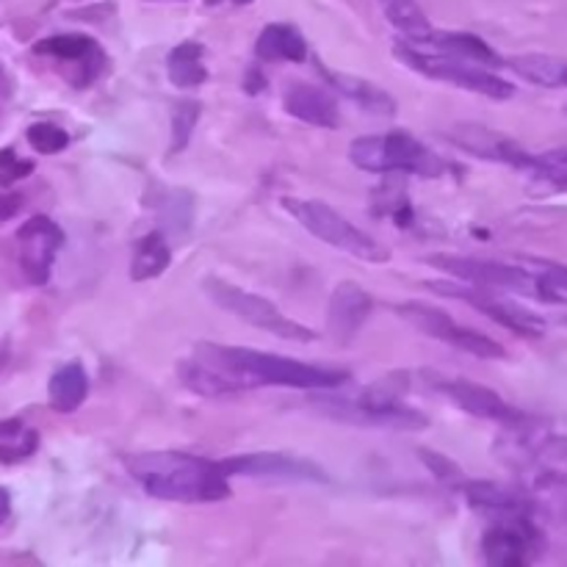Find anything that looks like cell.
<instances>
[{
  "instance_id": "6da1fadb",
  "label": "cell",
  "mask_w": 567,
  "mask_h": 567,
  "mask_svg": "<svg viewBox=\"0 0 567 567\" xmlns=\"http://www.w3.org/2000/svg\"><path fill=\"white\" fill-rule=\"evenodd\" d=\"M127 471L138 485L161 502L210 504L225 502L230 485L221 463L183 452H150L127 457Z\"/></svg>"
},
{
  "instance_id": "7a4b0ae2",
  "label": "cell",
  "mask_w": 567,
  "mask_h": 567,
  "mask_svg": "<svg viewBox=\"0 0 567 567\" xmlns=\"http://www.w3.org/2000/svg\"><path fill=\"white\" fill-rule=\"evenodd\" d=\"M203 358L219 365L241 391L260 385L299 388V391H336L347 385L349 374L341 369H321V365L302 363L293 358H280L269 352H252L238 347H216V343H197Z\"/></svg>"
},
{
  "instance_id": "3957f363",
  "label": "cell",
  "mask_w": 567,
  "mask_h": 567,
  "mask_svg": "<svg viewBox=\"0 0 567 567\" xmlns=\"http://www.w3.org/2000/svg\"><path fill=\"white\" fill-rule=\"evenodd\" d=\"M349 161L363 172H399V175L419 177H443L449 164L437 153H432L424 142L413 138L410 133H374V136H360L349 144Z\"/></svg>"
},
{
  "instance_id": "277c9868",
  "label": "cell",
  "mask_w": 567,
  "mask_h": 567,
  "mask_svg": "<svg viewBox=\"0 0 567 567\" xmlns=\"http://www.w3.org/2000/svg\"><path fill=\"white\" fill-rule=\"evenodd\" d=\"M282 208L299 221L308 233H313L319 241L330 244V247L341 249V252L352 255V258L363 260V264H385L388 249L382 247L377 238H371L369 233L360 230L358 225H352L349 219H343L336 208H330L327 203L319 199H297L286 197L282 199Z\"/></svg>"
},
{
  "instance_id": "5b68a950",
  "label": "cell",
  "mask_w": 567,
  "mask_h": 567,
  "mask_svg": "<svg viewBox=\"0 0 567 567\" xmlns=\"http://www.w3.org/2000/svg\"><path fill=\"white\" fill-rule=\"evenodd\" d=\"M205 293H208L210 302L219 305L221 310L238 316V319L258 327V330L271 332L275 338H282V341L308 343L316 338L313 330H308V327L299 324V321L288 319V316L280 313L269 299L258 297V293L252 291H244V288L233 286V282L221 280V277H208V280H205Z\"/></svg>"
},
{
  "instance_id": "8992f818",
  "label": "cell",
  "mask_w": 567,
  "mask_h": 567,
  "mask_svg": "<svg viewBox=\"0 0 567 567\" xmlns=\"http://www.w3.org/2000/svg\"><path fill=\"white\" fill-rule=\"evenodd\" d=\"M396 55L408 66H413L421 75H430L435 81H446L452 86L468 89V92L485 94L493 100H507L515 94V86L504 78L487 72V66L471 64V61L446 59V55L424 53V50L413 48V44H396Z\"/></svg>"
},
{
  "instance_id": "52a82bcc",
  "label": "cell",
  "mask_w": 567,
  "mask_h": 567,
  "mask_svg": "<svg viewBox=\"0 0 567 567\" xmlns=\"http://www.w3.org/2000/svg\"><path fill=\"white\" fill-rule=\"evenodd\" d=\"M396 313L402 316L408 324H413L415 330L424 332V336L452 343V347L463 349V352H468V354H476V358L496 360V358H504V354H507L498 341H493V338L482 336V332H476V330H465V327L457 324V321H454L446 310L432 308V305L404 302V305H399Z\"/></svg>"
},
{
  "instance_id": "ba28073f",
  "label": "cell",
  "mask_w": 567,
  "mask_h": 567,
  "mask_svg": "<svg viewBox=\"0 0 567 567\" xmlns=\"http://www.w3.org/2000/svg\"><path fill=\"white\" fill-rule=\"evenodd\" d=\"M430 264L437 266L441 271H446V275L457 277L460 282L465 280L471 282V286L480 288H504V291L540 297V282H537V277H532L526 269H518V266L498 264V260L454 258V255H437Z\"/></svg>"
},
{
  "instance_id": "9c48e42d",
  "label": "cell",
  "mask_w": 567,
  "mask_h": 567,
  "mask_svg": "<svg viewBox=\"0 0 567 567\" xmlns=\"http://www.w3.org/2000/svg\"><path fill=\"white\" fill-rule=\"evenodd\" d=\"M17 244H20V266L22 275L33 286H44L53 271V260L59 249L64 247V230L48 216H31L25 225L17 230Z\"/></svg>"
},
{
  "instance_id": "30bf717a",
  "label": "cell",
  "mask_w": 567,
  "mask_h": 567,
  "mask_svg": "<svg viewBox=\"0 0 567 567\" xmlns=\"http://www.w3.org/2000/svg\"><path fill=\"white\" fill-rule=\"evenodd\" d=\"M540 548V532L532 524V515L513 520H493L482 537V554L493 567H518L535 559Z\"/></svg>"
},
{
  "instance_id": "8fae6325",
  "label": "cell",
  "mask_w": 567,
  "mask_h": 567,
  "mask_svg": "<svg viewBox=\"0 0 567 567\" xmlns=\"http://www.w3.org/2000/svg\"><path fill=\"white\" fill-rule=\"evenodd\" d=\"M316 408L324 415L347 424L360 426H388V430H424L430 424L421 410L408 408L404 402L391 404V408H371V404L358 402V399H316Z\"/></svg>"
},
{
  "instance_id": "7c38bea8",
  "label": "cell",
  "mask_w": 567,
  "mask_h": 567,
  "mask_svg": "<svg viewBox=\"0 0 567 567\" xmlns=\"http://www.w3.org/2000/svg\"><path fill=\"white\" fill-rule=\"evenodd\" d=\"M221 468L227 476H277V480H291V482H319L327 485L330 476L324 474V468H319L316 463L302 457H293V454H280V452H260V454H238V457L219 460Z\"/></svg>"
},
{
  "instance_id": "4fadbf2b",
  "label": "cell",
  "mask_w": 567,
  "mask_h": 567,
  "mask_svg": "<svg viewBox=\"0 0 567 567\" xmlns=\"http://www.w3.org/2000/svg\"><path fill=\"white\" fill-rule=\"evenodd\" d=\"M435 388L443 393V396L452 399L460 410L476 415V419L498 421V424H507V426H524L532 421L529 415L520 413L518 408L507 404L496 391L480 385V382L443 380L441 377V380H435Z\"/></svg>"
},
{
  "instance_id": "5bb4252c",
  "label": "cell",
  "mask_w": 567,
  "mask_h": 567,
  "mask_svg": "<svg viewBox=\"0 0 567 567\" xmlns=\"http://www.w3.org/2000/svg\"><path fill=\"white\" fill-rule=\"evenodd\" d=\"M432 291L437 293H449V297H460L476 308L480 313H485L487 319H493L496 324L507 327V330L518 332L524 338H540L546 336V321L540 319L537 313H532L529 308H520L518 302H509V299H498L491 297L485 291H471V288H449V286H437V282H430Z\"/></svg>"
},
{
  "instance_id": "9a60e30c",
  "label": "cell",
  "mask_w": 567,
  "mask_h": 567,
  "mask_svg": "<svg viewBox=\"0 0 567 567\" xmlns=\"http://www.w3.org/2000/svg\"><path fill=\"white\" fill-rule=\"evenodd\" d=\"M33 53L59 61V64L78 66V86L92 83L94 75H100L105 66V53L100 50V44L94 39L83 37V33H55V37L37 42Z\"/></svg>"
},
{
  "instance_id": "2e32d148",
  "label": "cell",
  "mask_w": 567,
  "mask_h": 567,
  "mask_svg": "<svg viewBox=\"0 0 567 567\" xmlns=\"http://www.w3.org/2000/svg\"><path fill=\"white\" fill-rule=\"evenodd\" d=\"M452 138L463 150L480 155V158L502 161V164L515 166V169H526V172H535V175H543V161L537 158V155H529L520 144H515L513 138L498 136V133L487 131V127L460 125L457 131L452 133Z\"/></svg>"
},
{
  "instance_id": "e0dca14e",
  "label": "cell",
  "mask_w": 567,
  "mask_h": 567,
  "mask_svg": "<svg viewBox=\"0 0 567 567\" xmlns=\"http://www.w3.org/2000/svg\"><path fill=\"white\" fill-rule=\"evenodd\" d=\"M374 310V299L352 280L338 282L336 291H332L330 305H327V330L330 338L341 347H347L354 336L360 332V327L365 324V319Z\"/></svg>"
},
{
  "instance_id": "ac0fdd59",
  "label": "cell",
  "mask_w": 567,
  "mask_h": 567,
  "mask_svg": "<svg viewBox=\"0 0 567 567\" xmlns=\"http://www.w3.org/2000/svg\"><path fill=\"white\" fill-rule=\"evenodd\" d=\"M460 491L465 493L468 504L491 520H513L532 515V504L520 493L485 480H465Z\"/></svg>"
},
{
  "instance_id": "d6986e66",
  "label": "cell",
  "mask_w": 567,
  "mask_h": 567,
  "mask_svg": "<svg viewBox=\"0 0 567 567\" xmlns=\"http://www.w3.org/2000/svg\"><path fill=\"white\" fill-rule=\"evenodd\" d=\"M286 111L297 116L299 122H308L316 127H338L341 125V111H338L336 97L313 83L297 81L286 89Z\"/></svg>"
},
{
  "instance_id": "ffe728a7",
  "label": "cell",
  "mask_w": 567,
  "mask_h": 567,
  "mask_svg": "<svg viewBox=\"0 0 567 567\" xmlns=\"http://www.w3.org/2000/svg\"><path fill=\"white\" fill-rule=\"evenodd\" d=\"M413 48L424 50V53H435V55H446V59H457V61H471V64H482V66H502L507 64V59L496 53L487 42H482L480 37L474 33H435L432 31L430 39L424 42L413 44Z\"/></svg>"
},
{
  "instance_id": "44dd1931",
  "label": "cell",
  "mask_w": 567,
  "mask_h": 567,
  "mask_svg": "<svg viewBox=\"0 0 567 567\" xmlns=\"http://www.w3.org/2000/svg\"><path fill=\"white\" fill-rule=\"evenodd\" d=\"M181 380L188 391L199 393V396H233V393H241V388L225 374L216 363H210L208 358H203L199 352H194L192 358L181 363Z\"/></svg>"
},
{
  "instance_id": "7402d4cb",
  "label": "cell",
  "mask_w": 567,
  "mask_h": 567,
  "mask_svg": "<svg viewBox=\"0 0 567 567\" xmlns=\"http://www.w3.org/2000/svg\"><path fill=\"white\" fill-rule=\"evenodd\" d=\"M255 53L260 61H291V64H302L308 61V42L302 33L286 22H275L260 31L258 42H255Z\"/></svg>"
},
{
  "instance_id": "603a6c76",
  "label": "cell",
  "mask_w": 567,
  "mask_h": 567,
  "mask_svg": "<svg viewBox=\"0 0 567 567\" xmlns=\"http://www.w3.org/2000/svg\"><path fill=\"white\" fill-rule=\"evenodd\" d=\"M319 72L327 78L330 86H336L343 97H352L360 109L371 111V114H396V100L388 92H382L380 86H374L371 81L358 75H347V72L327 70L319 64Z\"/></svg>"
},
{
  "instance_id": "cb8c5ba5",
  "label": "cell",
  "mask_w": 567,
  "mask_h": 567,
  "mask_svg": "<svg viewBox=\"0 0 567 567\" xmlns=\"http://www.w3.org/2000/svg\"><path fill=\"white\" fill-rule=\"evenodd\" d=\"M89 396V377L81 363H66L50 377L48 382V402L55 413L70 415L86 402Z\"/></svg>"
},
{
  "instance_id": "d4e9b609",
  "label": "cell",
  "mask_w": 567,
  "mask_h": 567,
  "mask_svg": "<svg viewBox=\"0 0 567 567\" xmlns=\"http://www.w3.org/2000/svg\"><path fill=\"white\" fill-rule=\"evenodd\" d=\"M205 50L199 42H181L177 48L169 50L166 55V72L169 81L181 89H197L208 81V70H205Z\"/></svg>"
},
{
  "instance_id": "484cf974",
  "label": "cell",
  "mask_w": 567,
  "mask_h": 567,
  "mask_svg": "<svg viewBox=\"0 0 567 567\" xmlns=\"http://www.w3.org/2000/svg\"><path fill=\"white\" fill-rule=\"evenodd\" d=\"M172 264V249L166 244L164 233L155 230L147 233L144 238H138L136 249H133V258H131V280L144 282V280H153V277L164 275Z\"/></svg>"
},
{
  "instance_id": "4316f807",
  "label": "cell",
  "mask_w": 567,
  "mask_h": 567,
  "mask_svg": "<svg viewBox=\"0 0 567 567\" xmlns=\"http://www.w3.org/2000/svg\"><path fill=\"white\" fill-rule=\"evenodd\" d=\"M382 11H385L388 22H391L396 31L404 33V39H410L413 44L424 42L432 37V25L426 20V14L421 11V6L415 0H380Z\"/></svg>"
},
{
  "instance_id": "83f0119b",
  "label": "cell",
  "mask_w": 567,
  "mask_h": 567,
  "mask_svg": "<svg viewBox=\"0 0 567 567\" xmlns=\"http://www.w3.org/2000/svg\"><path fill=\"white\" fill-rule=\"evenodd\" d=\"M39 446L37 430L25 426L22 421L11 419L0 424V463H22L31 457Z\"/></svg>"
},
{
  "instance_id": "f1b7e54d",
  "label": "cell",
  "mask_w": 567,
  "mask_h": 567,
  "mask_svg": "<svg viewBox=\"0 0 567 567\" xmlns=\"http://www.w3.org/2000/svg\"><path fill=\"white\" fill-rule=\"evenodd\" d=\"M155 210H158L161 221H164L169 230L186 233L192 227L194 219V197L183 188H169V192L158 194L155 197Z\"/></svg>"
},
{
  "instance_id": "f546056e",
  "label": "cell",
  "mask_w": 567,
  "mask_h": 567,
  "mask_svg": "<svg viewBox=\"0 0 567 567\" xmlns=\"http://www.w3.org/2000/svg\"><path fill=\"white\" fill-rule=\"evenodd\" d=\"M507 64L518 75L529 78L532 83H540V86H563L565 61L554 59V55H515V59H507Z\"/></svg>"
},
{
  "instance_id": "4dcf8cb0",
  "label": "cell",
  "mask_w": 567,
  "mask_h": 567,
  "mask_svg": "<svg viewBox=\"0 0 567 567\" xmlns=\"http://www.w3.org/2000/svg\"><path fill=\"white\" fill-rule=\"evenodd\" d=\"M25 138L42 155H55L61 150H66V144H70V133L61 125H55V122H33L25 131Z\"/></svg>"
},
{
  "instance_id": "1f68e13d",
  "label": "cell",
  "mask_w": 567,
  "mask_h": 567,
  "mask_svg": "<svg viewBox=\"0 0 567 567\" xmlns=\"http://www.w3.org/2000/svg\"><path fill=\"white\" fill-rule=\"evenodd\" d=\"M199 114H203V109L194 100H181L175 105V114H172V153H181V150L188 147Z\"/></svg>"
},
{
  "instance_id": "d6a6232c",
  "label": "cell",
  "mask_w": 567,
  "mask_h": 567,
  "mask_svg": "<svg viewBox=\"0 0 567 567\" xmlns=\"http://www.w3.org/2000/svg\"><path fill=\"white\" fill-rule=\"evenodd\" d=\"M377 210L380 214H391L396 225H410L413 221V208H410L408 197H404V188L396 183H385L382 188H377Z\"/></svg>"
},
{
  "instance_id": "836d02e7",
  "label": "cell",
  "mask_w": 567,
  "mask_h": 567,
  "mask_svg": "<svg viewBox=\"0 0 567 567\" xmlns=\"http://www.w3.org/2000/svg\"><path fill=\"white\" fill-rule=\"evenodd\" d=\"M537 282H540V299H546V302H563L567 297L565 266H546V271L537 277Z\"/></svg>"
},
{
  "instance_id": "e575fe53",
  "label": "cell",
  "mask_w": 567,
  "mask_h": 567,
  "mask_svg": "<svg viewBox=\"0 0 567 567\" xmlns=\"http://www.w3.org/2000/svg\"><path fill=\"white\" fill-rule=\"evenodd\" d=\"M419 454H421V460H424V463H426V468H430L432 474H435L437 480L443 482V485H457V487H463L465 476H463V471H460L457 465L452 463V460L443 457V454L426 452V449H421Z\"/></svg>"
},
{
  "instance_id": "d590c367",
  "label": "cell",
  "mask_w": 567,
  "mask_h": 567,
  "mask_svg": "<svg viewBox=\"0 0 567 567\" xmlns=\"http://www.w3.org/2000/svg\"><path fill=\"white\" fill-rule=\"evenodd\" d=\"M31 172H33L31 161H22L11 147H6L3 153H0V186L3 188L11 186V183L22 181V177H28Z\"/></svg>"
},
{
  "instance_id": "8d00e7d4",
  "label": "cell",
  "mask_w": 567,
  "mask_h": 567,
  "mask_svg": "<svg viewBox=\"0 0 567 567\" xmlns=\"http://www.w3.org/2000/svg\"><path fill=\"white\" fill-rule=\"evenodd\" d=\"M540 161H543V177H548V181H551V177L567 175V147L540 155Z\"/></svg>"
},
{
  "instance_id": "74e56055",
  "label": "cell",
  "mask_w": 567,
  "mask_h": 567,
  "mask_svg": "<svg viewBox=\"0 0 567 567\" xmlns=\"http://www.w3.org/2000/svg\"><path fill=\"white\" fill-rule=\"evenodd\" d=\"M22 205H25V197L20 192H0V225L14 219L22 210Z\"/></svg>"
},
{
  "instance_id": "f35d334b",
  "label": "cell",
  "mask_w": 567,
  "mask_h": 567,
  "mask_svg": "<svg viewBox=\"0 0 567 567\" xmlns=\"http://www.w3.org/2000/svg\"><path fill=\"white\" fill-rule=\"evenodd\" d=\"M244 89H247L249 94H258L260 89H266V78L260 75V70H249L247 72V81H244Z\"/></svg>"
},
{
  "instance_id": "ab89813d",
  "label": "cell",
  "mask_w": 567,
  "mask_h": 567,
  "mask_svg": "<svg viewBox=\"0 0 567 567\" xmlns=\"http://www.w3.org/2000/svg\"><path fill=\"white\" fill-rule=\"evenodd\" d=\"M9 513H11V496L3 491V487H0V526L6 524Z\"/></svg>"
},
{
  "instance_id": "60d3db41",
  "label": "cell",
  "mask_w": 567,
  "mask_h": 567,
  "mask_svg": "<svg viewBox=\"0 0 567 567\" xmlns=\"http://www.w3.org/2000/svg\"><path fill=\"white\" fill-rule=\"evenodd\" d=\"M551 183H554V186H557V188H565V192H567V175L551 177Z\"/></svg>"
},
{
  "instance_id": "b9f144b4",
  "label": "cell",
  "mask_w": 567,
  "mask_h": 567,
  "mask_svg": "<svg viewBox=\"0 0 567 567\" xmlns=\"http://www.w3.org/2000/svg\"><path fill=\"white\" fill-rule=\"evenodd\" d=\"M563 86L567 89V64H565V72H563Z\"/></svg>"
},
{
  "instance_id": "7bdbcfd3",
  "label": "cell",
  "mask_w": 567,
  "mask_h": 567,
  "mask_svg": "<svg viewBox=\"0 0 567 567\" xmlns=\"http://www.w3.org/2000/svg\"><path fill=\"white\" fill-rule=\"evenodd\" d=\"M0 81H3V78H0Z\"/></svg>"
}]
</instances>
